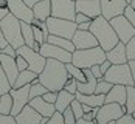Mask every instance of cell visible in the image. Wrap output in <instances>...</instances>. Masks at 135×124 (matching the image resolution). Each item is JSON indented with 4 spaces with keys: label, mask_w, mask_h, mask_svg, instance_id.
I'll return each instance as SVG.
<instances>
[{
    "label": "cell",
    "mask_w": 135,
    "mask_h": 124,
    "mask_svg": "<svg viewBox=\"0 0 135 124\" xmlns=\"http://www.w3.org/2000/svg\"><path fill=\"white\" fill-rule=\"evenodd\" d=\"M112 85H113V84L107 82L106 79H98V81H96V85H95V93H98V95H106L109 90L112 88Z\"/></svg>",
    "instance_id": "32"
},
{
    "label": "cell",
    "mask_w": 135,
    "mask_h": 124,
    "mask_svg": "<svg viewBox=\"0 0 135 124\" xmlns=\"http://www.w3.org/2000/svg\"><path fill=\"white\" fill-rule=\"evenodd\" d=\"M123 16H124V17H126V19H127V20H129V22L135 27V8H132V6L127 3V5H126V8H124Z\"/></svg>",
    "instance_id": "38"
},
{
    "label": "cell",
    "mask_w": 135,
    "mask_h": 124,
    "mask_svg": "<svg viewBox=\"0 0 135 124\" xmlns=\"http://www.w3.org/2000/svg\"><path fill=\"white\" fill-rule=\"evenodd\" d=\"M73 2H76V0H73Z\"/></svg>",
    "instance_id": "59"
},
{
    "label": "cell",
    "mask_w": 135,
    "mask_h": 124,
    "mask_svg": "<svg viewBox=\"0 0 135 124\" xmlns=\"http://www.w3.org/2000/svg\"><path fill=\"white\" fill-rule=\"evenodd\" d=\"M28 104H30L34 110L39 112L42 116H48V118H50L54 112H56V109H54V104H51V102H47V101H45L42 96L31 98V99L28 101Z\"/></svg>",
    "instance_id": "21"
},
{
    "label": "cell",
    "mask_w": 135,
    "mask_h": 124,
    "mask_svg": "<svg viewBox=\"0 0 135 124\" xmlns=\"http://www.w3.org/2000/svg\"><path fill=\"white\" fill-rule=\"evenodd\" d=\"M9 95L13 98V109H11V113H9V115L16 116V115L28 104V101H30V84L22 85V87H19V88H13V87H11Z\"/></svg>",
    "instance_id": "13"
},
{
    "label": "cell",
    "mask_w": 135,
    "mask_h": 124,
    "mask_svg": "<svg viewBox=\"0 0 135 124\" xmlns=\"http://www.w3.org/2000/svg\"><path fill=\"white\" fill-rule=\"evenodd\" d=\"M0 28H2V33H3V36H5L6 42H8L11 47L19 48L20 45H23L20 20L16 19L11 13H8L2 20H0Z\"/></svg>",
    "instance_id": "4"
},
{
    "label": "cell",
    "mask_w": 135,
    "mask_h": 124,
    "mask_svg": "<svg viewBox=\"0 0 135 124\" xmlns=\"http://www.w3.org/2000/svg\"><path fill=\"white\" fill-rule=\"evenodd\" d=\"M9 13L8 9V0H0V20Z\"/></svg>",
    "instance_id": "44"
},
{
    "label": "cell",
    "mask_w": 135,
    "mask_h": 124,
    "mask_svg": "<svg viewBox=\"0 0 135 124\" xmlns=\"http://www.w3.org/2000/svg\"><path fill=\"white\" fill-rule=\"evenodd\" d=\"M34 81H37V73L36 71H33V70H22V71H19V75H17V78H16V81L13 84V88H19V87H22V85H27V84H33Z\"/></svg>",
    "instance_id": "25"
},
{
    "label": "cell",
    "mask_w": 135,
    "mask_h": 124,
    "mask_svg": "<svg viewBox=\"0 0 135 124\" xmlns=\"http://www.w3.org/2000/svg\"><path fill=\"white\" fill-rule=\"evenodd\" d=\"M33 34H34V41L37 42L39 45H42L44 42L47 41V36L44 34V31L41 29V27H37V25H33Z\"/></svg>",
    "instance_id": "36"
},
{
    "label": "cell",
    "mask_w": 135,
    "mask_h": 124,
    "mask_svg": "<svg viewBox=\"0 0 135 124\" xmlns=\"http://www.w3.org/2000/svg\"><path fill=\"white\" fill-rule=\"evenodd\" d=\"M23 2L27 3L30 8H33V5H34V3H37V2H41V0H23Z\"/></svg>",
    "instance_id": "54"
},
{
    "label": "cell",
    "mask_w": 135,
    "mask_h": 124,
    "mask_svg": "<svg viewBox=\"0 0 135 124\" xmlns=\"http://www.w3.org/2000/svg\"><path fill=\"white\" fill-rule=\"evenodd\" d=\"M110 65H112V64H110V62H109L107 59H106V61H103V62H101V64H99V70H101V73H103V75H104V73H106V70H107L109 67H110Z\"/></svg>",
    "instance_id": "49"
},
{
    "label": "cell",
    "mask_w": 135,
    "mask_h": 124,
    "mask_svg": "<svg viewBox=\"0 0 135 124\" xmlns=\"http://www.w3.org/2000/svg\"><path fill=\"white\" fill-rule=\"evenodd\" d=\"M5 45H8V42H6L5 36H3V33H2V28H0V48H3Z\"/></svg>",
    "instance_id": "52"
},
{
    "label": "cell",
    "mask_w": 135,
    "mask_h": 124,
    "mask_svg": "<svg viewBox=\"0 0 135 124\" xmlns=\"http://www.w3.org/2000/svg\"><path fill=\"white\" fill-rule=\"evenodd\" d=\"M11 109H13V98L9 95V92L0 95V113L8 115L11 113Z\"/></svg>",
    "instance_id": "29"
},
{
    "label": "cell",
    "mask_w": 135,
    "mask_h": 124,
    "mask_svg": "<svg viewBox=\"0 0 135 124\" xmlns=\"http://www.w3.org/2000/svg\"><path fill=\"white\" fill-rule=\"evenodd\" d=\"M76 27H78V29H89V27H90V22H82V23H78Z\"/></svg>",
    "instance_id": "53"
},
{
    "label": "cell",
    "mask_w": 135,
    "mask_h": 124,
    "mask_svg": "<svg viewBox=\"0 0 135 124\" xmlns=\"http://www.w3.org/2000/svg\"><path fill=\"white\" fill-rule=\"evenodd\" d=\"M48 90L39 82V79L37 81H34L33 84H30V99L31 98H36V96H42L44 93H47Z\"/></svg>",
    "instance_id": "31"
},
{
    "label": "cell",
    "mask_w": 135,
    "mask_h": 124,
    "mask_svg": "<svg viewBox=\"0 0 135 124\" xmlns=\"http://www.w3.org/2000/svg\"><path fill=\"white\" fill-rule=\"evenodd\" d=\"M132 116H134V118H135V112H134V113H132Z\"/></svg>",
    "instance_id": "57"
},
{
    "label": "cell",
    "mask_w": 135,
    "mask_h": 124,
    "mask_svg": "<svg viewBox=\"0 0 135 124\" xmlns=\"http://www.w3.org/2000/svg\"><path fill=\"white\" fill-rule=\"evenodd\" d=\"M109 22H110L112 28L115 29V33H117L120 42H123V43L129 42L135 36V27L123 16V14L117 16V17H112Z\"/></svg>",
    "instance_id": "9"
},
{
    "label": "cell",
    "mask_w": 135,
    "mask_h": 124,
    "mask_svg": "<svg viewBox=\"0 0 135 124\" xmlns=\"http://www.w3.org/2000/svg\"><path fill=\"white\" fill-rule=\"evenodd\" d=\"M103 79H106L110 84H121V85H134L131 67L127 62L124 64H112L106 73L103 75Z\"/></svg>",
    "instance_id": "5"
},
{
    "label": "cell",
    "mask_w": 135,
    "mask_h": 124,
    "mask_svg": "<svg viewBox=\"0 0 135 124\" xmlns=\"http://www.w3.org/2000/svg\"><path fill=\"white\" fill-rule=\"evenodd\" d=\"M89 29H90V33L93 34L95 37H96L98 45H99L104 51L113 48V47L120 42L117 33H115V29L110 25V22H109L107 19H104L103 16H98V17L92 19Z\"/></svg>",
    "instance_id": "2"
},
{
    "label": "cell",
    "mask_w": 135,
    "mask_h": 124,
    "mask_svg": "<svg viewBox=\"0 0 135 124\" xmlns=\"http://www.w3.org/2000/svg\"><path fill=\"white\" fill-rule=\"evenodd\" d=\"M71 42L75 45V50H84V48H92L98 45V41L93 34L90 33V29H78L75 31Z\"/></svg>",
    "instance_id": "15"
},
{
    "label": "cell",
    "mask_w": 135,
    "mask_h": 124,
    "mask_svg": "<svg viewBox=\"0 0 135 124\" xmlns=\"http://www.w3.org/2000/svg\"><path fill=\"white\" fill-rule=\"evenodd\" d=\"M0 65H2V68L5 71L8 81L11 84V87H13L14 81H16V78L19 75V70H17V65H16V57L8 56V54H5V53L0 51Z\"/></svg>",
    "instance_id": "17"
},
{
    "label": "cell",
    "mask_w": 135,
    "mask_h": 124,
    "mask_svg": "<svg viewBox=\"0 0 135 124\" xmlns=\"http://www.w3.org/2000/svg\"><path fill=\"white\" fill-rule=\"evenodd\" d=\"M62 118H64V124H75L76 123V118L73 115V110L70 109V106L62 112Z\"/></svg>",
    "instance_id": "37"
},
{
    "label": "cell",
    "mask_w": 135,
    "mask_h": 124,
    "mask_svg": "<svg viewBox=\"0 0 135 124\" xmlns=\"http://www.w3.org/2000/svg\"><path fill=\"white\" fill-rule=\"evenodd\" d=\"M124 115V109L117 102H104L101 107H98L95 121L96 124H107L110 121H117L120 116Z\"/></svg>",
    "instance_id": "7"
},
{
    "label": "cell",
    "mask_w": 135,
    "mask_h": 124,
    "mask_svg": "<svg viewBox=\"0 0 135 124\" xmlns=\"http://www.w3.org/2000/svg\"><path fill=\"white\" fill-rule=\"evenodd\" d=\"M124 45H126V56H127V61H134L135 59V36L129 42H126Z\"/></svg>",
    "instance_id": "35"
},
{
    "label": "cell",
    "mask_w": 135,
    "mask_h": 124,
    "mask_svg": "<svg viewBox=\"0 0 135 124\" xmlns=\"http://www.w3.org/2000/svg\"><path fill=\"white\" fill-rule=\"evenodd\" d=\"M70 109L73 110V115H75V118L76 120H79L82 118V115H84V110H82V104L75 98L73 101H71V104H70Z\"/></svg>",
    "instance_id": "34"
},
{
    "label": "cell",
    "mask_w": 135,
    "mask_h": 124,
    "mask_svg": "<svg viewBox=\"0 0 135 124\" xmlns=\"http://www.w3.org/2000/svg\"><path fill=\"white\" fill-rule=\"evenodd\" d=\"M115 124H135V118L131 115V113H124L123 116H120Z\"/></svg>",
    "instance_id": "41"
},
{
    "label": "cell",
    "mask_w": 135,
    "mask_h": 124,
    "mask_svg": "<svg viewBox=\"0 0 135 124\" xmlns=\"http://www.w3.org/2000/svg\"><path fill=\"white\" fill-rule=\"evenodd\" d=\"M0 51H2V53H5V54H8V56H13V57H16V56H17L16 48H14V47H11L9 43H8V45H5L3 48H0Z\"/></svg>",
    "instance_id": "46"
},
{
    "label": "cell",
    "mask_w": 135,
    "mask_h": 124,
    "mask_svg": "<svg viewBox=\"0 0 135 124\" xmlns=\"http://www.w3.org/2000/svg\"><path fill=\"white\" fill-rule=\"evenodd\" d=\"M51 3V16L59 17V19H67V20H75V2L73 0H50Z\"/></svg>",
    "instance_id": "10"
},
{
    "label": "cell",
    "mask_w": 135,
    "mask_h": 124,
    "mask_svg": "<svg viewBox=\"0 0 135 124\" xmlns=\"http://www.w3.org/2000/svg\"><path fill=\"white\" fill-rule=\"evenodd\" d=\"M9 90H11V84H9L8 78H6V75H5V71H3L2 65H0V95L8 93Z\"/></svg>",
    "instance_id": "33"
},
{
    "label": "cell",
    "mask_w": 135,
    "mask_h": 124,
    "mask_svg": "<svg viewBox=\"0 0 135 124\" xmlns=\"http://www.w3.org/2000/svg\"><path fill=\"white\" fill-rule=\"evenodd\" d=\"M103 61H106V51L99 45L84 50H75L71 53V64L79 68H90L93 65H99Z\"/></svg>",
    "instance_id": "3"
},
{
    "label": "cell",
    "mask_w": 135,
    "mask_h": 124,
    "mask_svg": "<svg viewBox=\"0 0 135 124\" xmlns=\"http://www.w3.org/2000/svg\"><path fill=\"white\" fill-rule=\"evenodd\" d=\"M75 8H76V13L85 14L90 19H95V17L101 16V3H99V0H76Z\"/></svg>",
    "instance_id": "16"
},
{
    "label": "cell",
    "mask_w": 135,
    "mask_h": 124,
    "mask_svg": "<svg viewBox=\"0 0 135 124\" xmlns=\"http://www.w3.org/2000/svg\"><path fill=\"white\" fill-rule=\"evenodd\" d=\"M16 65H17V70H19V71H22V70H27V68H28L27 61H25V59H23L20 54L16 56Z\"/></svg>",
    "instance_id": "43"
},
{
    "label": "cell",
    "mask_w": 135,
    "mask_h": 124,
    "mask_svg": "<svg viewBox=\"0 0 135 124\" xmlns=\"http://www.w3.org/2000/svg\"><path fill=\"white\" fill-rule=\"evenodd\" d=\"M68 78V71L64 62L57 59H47L42 71L37 75L39 82L50 92H59L64 88Z\"/></svg>",
    "instance_id": "1"
},
{
    "label": "cell",
    "mask_w": 135,
    "mask_h": 124,
    "mask_svg": "<svg viewBox=\"0 0 135 124\" xmlns=\"http://www.w3.org/2000/svg\"><path fill=\"white\" fill-rule=\"evenodd\" d=\"M0 124H17L16 123V118L13 115H5V113H0Z\"/></svg>",
    "instance_id": "42"
},
{
    "label": "cell",
    "mask_w": 135,
    "mask_h": 124,
    "mask_svg": "<svg viewBox=\"0 0 135 124\" xmlns=\"http://www.w3.org/2000/svg\"><path fill=\"white\" fill-rule=\"evenodd\" d=\"M124 113H134L135 112V87L126 85V104H124Z\"/></svg>",
    "instance_id": "27"
},
{
    "label": "cell",
    "mask_w": 135,
    "mask_h": 124,
    "mask_svg": "<svg viewBox=\"0 0 135 124\" xmlns=\"http://www.w3.org/2000/svg\"><path fill=\"white\" fill-rule=\"evenodd\" d=\"M20 28H22V37H23V43L28 47H34V34H33V25L27 23V22H20Z\"/></svg>",
    "instance_id": "28"
},
{
    "label": "cell",
    "mask_w": 135,
    "mask_h": 124,
    "mask_svg": "<svg viewBox=\"0 0 135 124\" xmlns=\"http://www.w3.org/2000/svg\"><path fill=\"white\" fill-rule=\"evenodd\" d=\"M104 102H117L121 107H124V104H126V85L113 84L112 88L106 93Z\"/></svg>",
    "instance_id": "19"
},
{
    "label": "cell",
    "mask_w": 135,
    "mask_h": 124,
    "mask_svg": "<svg viewBox=\"0 0 135 124\" xmlns=\"http://www.w3.org/2000/svg\"><path fill=\"white\" fill-rule=\"evenodd\" d=\"M65 67H67V71L68 75L71 76V78H75L78 82H84L87 78H85V75H84V71H82V68H79V67H76V65H73L71 62H68V64H65Z\"/></svg>",
    "instance_id": "30"
},
{
    "label": "cell",
    "mask_w": 135,
    "mask_h": 124,
    "mask_svg": "<svg viewBox=\"0 0 135 124\" xmlns=\"http://www.w3.org/2000/svg\"><path fill=\"white\" fill-rule=\"evenodd\" d=\"M75 22H76V25H78V23H82V22H92V19H90L89 16L82 14V13H76L75 14Z\"/></svg>",
    "instance_id": "47"
},
{
    "label": "cell",
    "mask_w": 135,
    "mask_h": 124,
    "mask_svg": "<svg viewBox=\"0 0 135 124\" xmlns=\"http://www.w3.org/2000/svg\"><path fill=\"white\" fill-rule=\"evenodd\" d=\"M64 88L67 90V92H70V93H76V79L75 78H71L70 75H68L67 81H65V84H64Z\"/></svg>",
    "instance_id": "39"
},
{
    "label": "cell",
    "mask_w": 135,
    "mask_h": 124,
    "mask_svg": "<svg viewBox=\"0 0 135 124\" xmlns=\"http://www.w3.org/2000/svg\"><path fill=\"white\" fill-rule=\"evenodd\" d=\"M90 70H92L93 76L96 78V81H98V79H103V73H101V70H99V65H93V67H90Z\"/></svg>",
    "instance_id": "48"
},
{
    "label": "cell",
    "mask_w": 135,
    "mask_h": 124,
    "mask_svg": "<svg viewBox=\"0 0 135 124\" xmlns=\"http://www.w3.org/2000/svg\"><path fill=\"white\" fill-rule=\"evenodd\" d=\"M99 3H101V16L107 20L123 14L127 5L126 0H99Z\"/></svg>",
    "instance_id": "14"
},
{
    "label": "cell",
    "mask_w": 135,
    "mask_h": 124,
    "mask_svg": "<svg viewBox=\"0 0 135 124\" xmlns=\"http://www.w3.org/2000/svg\"><path fill=\"white\" fill-rule=\"evenodd\" d=\"M75 124H96V121H95V120H84V118H79V120H76Z\"/></svg>",
    "instance_id": "51"
},
{
    "label": "cell",
    "mask_w": 135,
    "mask_h": 124,
    "mask_svg": "<svg viewBox=\"0 0 135 124\" xmlns=\"http://www.w3.org/2000/svg\"><path fill=\"white\" fill-rule=\"evenodd\" d=\"M126 2H127V3H129V2H131V0H126Z\"/></svg>",
    "instance_id": "58"
},
{
    "label": "cell",
    "mask_w": 135,
    "mask_h": 124,
    "mask_svg": "<svg viewBox=\"0 0 135 124\" xmlns=\"http://www.w3.org/2000/svg\"><path fill=\"white\" fill-rule=\"evenodd\" d=\"M73 99H75V95H73V93L67 92L65 88L59 90V92H57V98H56V101H54V109L62 113V112L65 110L70 104H71V101H73Z\"/></svg>",
    "instance_id": "24"
},
{
    "label": "cell",
    "mask_w": 135,
    "mask_h": 124,
    "mask_svg": "<svg viewBox=\"0 0 135 124\" xmlns=\"http://www.w3.org/2000/svg\"><path fill=\"white\" fill-rule=\"evenodd\" d=\"M45 124H64V118H62V113L61 112H54L53 115L48 118V121Z\"/></svg>",
    "instance_id": "40"
},
{
    "label": "cell",
    "mask_w": 135,
    "mask_h": 124,
    "mask_svg": "<svg viewBox=\"0 0 135 124\" xmlns=\"http://www.w3.org/2000/svg\"><path fill=\"white\" fill-rule=\"evenodd\" d=\"M106 59L110 64H124V62H127L126 45L123 42H118L113 48H110V50L106 51Z\"/></svg>",
    "instance_id": "20"
},
{
    "label": "cell",
    "mask_w": 135,
    "mask_h": 124,
    "mask_svg": "<svg viewBox=\"0 0 135 124\" xmlns=\"http://www.w3.org/2000/svg\"><path fill=\"white\" fill-rule=\"evenodd\" d=\"M75 98L81 102V104H87L90 107H101L104 104L106 95H98V93H90V95H82V93H75Z\"/></svg>",
    "instance_id": "23"
},
{
    "label": "cell",
    "mask_w": 135,
    "mask_h": 124,
    "mask_svg": "<svg viewBox=\"0 0 135 124\" xmlns=\"http://www.w3.org/2000/svg\"><path fill=\"white\" fill-rule=\"evenodd\" d=\"M107 124H115V121H110V123H107Z\"/></svg>",
    "instance_id": "56"
},
{
    "label": "cell",
    "mask_w": 135,
    "mask_h": 124,
    "mask_svg": "<svg viewBox=\"0 0 135 124\" xmlns=\"http://www.w3.org/2000/svg\"><path fill=\"white\" fill-rule=\"evenodd\" d=\"M8 9L16 19H19L20 22H27L31 23L34 20V14L33 9L28 6L23 0H8Z\"/></svg>",
    "instance_id": "12"
},
{
    "label": "cell",
    "mask_w": 135,
    "mask_h": 124,
    "mask_svg": "<svg viewBox=\"0 0 135 124\" xmlns=\"http://www.w3.org/2000/svg\"><path fill=\"white\" fill-rule=\"evenodd\" d=\"M129 67H131V73H132V79H134V87H135V59L134 61H127Z\"/></svg>",
    "instance_id": "50"
},
{
    "label": "cell",
    "mask_w": 135,
    "mask_h": 124,
    "mask_svg": "<svg viewBox=\"0 0 135 124\" xmlns=\"http://www.w3.org/2000/svg\"><path fill=\"white\" fill-rule=\"evenodd\" d=\"M39 53H41L45 59H57L64 64L71 62V53L64 50V48H59L57 45H53L50 42H44L39 48Z\"/></svg>",
    "instance_id": "11"
},
{
    "label": "cell",
    "mask_w": 135,
    "mask_h": 124,
    "mask_svg": "<svg viewBox=\"0 0 135 124\" xmlns=\"http://www.w3.org/2000/svg\"><path fill=\"white\" fill-rule=\"evenodd\" d=\"M14 118H16V123L17 124H39L42 115L37 110H34L30 104H27Z\"/></svg>",
    "instance_id": "18"
},
{
    "label": "cell",
    "mask_w": 135,
    "mask_h": 124,
    "mask_svg": "<svg viewBox=\"0 0 135 124\" xmlns=\"http://www.w3.org/2000/svg\"><path fill=\"white\" fill-rule=\"evenodd\" d=\"M47 28H48V34L53 36H61V37H67L71 39L75 31H76V22L75 20H67V19H59V17H53L50 16L47 20Z\"/></svg>",
    "instance_id": "6"
},
{
    "label": "cell",
    "mask_w": 135,
    "mask_h": 124,
    "mask_svg": "<svg viewBox=\"0 0 135 124\" xmlns=\"http://www.w3.org/2000/svg\"><path fill=\"white\" fill-rule=\"evenodd\" d=\"M45 42H50V43H53V45H57L59 48H64V50H67V51H70V53L75 51V45H73L71 39H67V37H61V36L48 34V37H47V41Z\"/></svg>",
    "instance_id": "26"
},
{
    "label": "cell",
    "mask_w": 135,
    "mask_h": 124,
    "mask_svg": "<svg viewBox=\"0 0 135 124\" xmlns=\"http://www.w3.org/2000/svg\"><path fill=\"white\" fill-rule=\"evenodd\" d=\"M42 98L47 101V102H51V104H54V101H56V98H57V92H47V93H44L42 95Z\"/></svg>",
    "instance_id": "45"
},
{
    "label": "cell",
    "mask_w": 135,
    "mask_h": 124,
    "mask_svg": "<svg viewBox=\"0 0 135 124\" xmlns=\"http://www.w3.org/2000/svg\"><path fill=\"white\" fill-rule=\"evenodd\" d=\"M31 9H33V14H34V19L45 22L51 16V3H50V0H41V2L34 3Z\"/></svg>",
    "instance_id": "22"
},
{
    "label": "cell",
    "mask_w": 135,
    "mask_h": 124,
    "mask_svg": "<svg viewBox=\"0 0 135 124\" xmlns=\"http://www.w3.org/2000/svg\"><path fill=\"white\" fill-rule=\"evenodd\" d=\"M129 5H131L132 8H135V0H131V2H129Z\"/></svg>",
    "instance_id": "55"
},
{
    "label": "cell",
    "mask_w": 135,
    "mask_h": 124,
    "mask_svg": "<svg viewBox=\"0 0 135 124\" xmlns=\"http://www.w3.org/2000/svg\"><path fill=\"white\" fill-rule=\"evenodd\" d=\"M16 51H17V54H20L25 61H27L28 64V68L33 70V71H36L37 75L42 71L44 68V65H45V57L39 53V51H36V50H33L31 47H28V45H20L19 48H16Z\"/></svg>",
    "instance_id": "8"
}]
</instances>
